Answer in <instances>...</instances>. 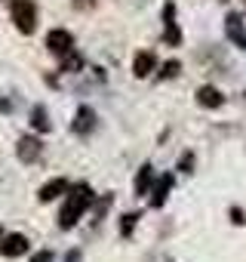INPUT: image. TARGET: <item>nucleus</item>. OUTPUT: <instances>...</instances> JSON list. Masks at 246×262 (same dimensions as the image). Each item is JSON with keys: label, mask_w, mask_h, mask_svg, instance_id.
Returning <instances> with one entry per match:
<instances>
[{"label": "nucleus", "mask_w": 246, "mask_h": 262, "mask_svg": "<svg viewBox=\"0 0 246 262\" xmlns=\"http://www.w3.org/2000/svg\"><path fill=\"white\" fill-rule=\"evenodd\" d=\"M74 133H80V136H89L92 129H95V111L89 108V105H80L77 108V114H74Z\"/></svg>", "instance_id": "20e7f679"}, {"label": "nucleus", "mask_w": 246, "mask_h": 262, "mask_svg": "<svg viewBox=\"0 0 246 262\" xmlns=\"http://www.w3.org/2000/svg\"><path fill=\"white\" fill-rule=\"evenodd\" d=\"M151 179H154V167L151 164H145L142 170H139V176H136V194H148V185H151Z\"/></svg>", "instance_id": "ddd939ff"}, {"label": "nucleus", "mask_w": 246, "mask_h": 262, "mask_svg": "<svg viewBox=\"0 0 246 262\" xmlns=\"http://www.w3.org/2000/svg\"><path fill=\"white\" fill-rule=\"evenodd\" d=\"M136 222H139V213L123 216V219H120V234H123V237H130V234H133V228H136Z\"/></svg>", "instance_id": "2eb2a0df"}, {"label": "nucleus", "mask_w": 246, "mask_h": 262, "mask_svg": "<svg viewBox=\"0 0 246 262\" xmlns=\"http://www.w3.org/2000/svg\"><path fill=\"white\" fill-rule=\"evenodd\" d=\"M169 188H173V173H166V176L157 179V185H154V191H151V204H154V207H163L166 198H169Z\"/></svg>", "instance_id": "1a4fd4ad"}, {"label": "nucleus", "mask_w": 246, "mask_h": 262, "mask_svg": "<svg viewBox=\"0 0 246 262\" xmlns=\"http://www.w3.org/2000/svg\"><path fill=\"white\" fill-rule=\"evenodd\" d=\"M89 207H92V188H89L86 182L74 185V188L68 191V201H65L62 213H59V225H62V228H74V225L80 222V216H83Z\"/></svg>", "instance_id": "f257e3e1"}, {"label": "nucleus", "mask_w": 246, "mask_h": 262, "mask_svg": "<svg viewBox=\"0 0 246 262\" xmlns=\"http://www.w3.org/2000/svg\"><path fill=\"white\" fill-rule=\"evenodd\" d=\"M225 31H228V37H231L240 50H246V31H243V22H240L237 13H231V16L225 19Z\"/></svg>", "instance_id": "6e6552de"}, {"label": "nucleus", "mask_w": 246, "mask_h": 262, "mask_svg": "<svg viewBox=\"0 0 246 262\" xmlns=\"http://www.w3.org/2000/svg\"><path fill=\"white\" fill-rule=\"evenodd\" d=\"M13 22L22 34H34L37 28V10L31 0H13Z\"/></svg>", "instance_id": "f03ea898"}, {"label": "nucleus", "mask_w": 246, "mask_h": 262, "mask_svg": "<svg viewBox=\"0 0 246 262\" xmlns=\"http://www.w3.org/2000/svg\"><path fill=\"white\" fill-rule=\"evenodd\" d=\"M65 191H68V182H65V179H53V182H46V185L40 188L37 198H40V204H50V201H56V198L65 194Z\"/></svg>", "instance_id": "f8f14e48"}, {"label": "nucleus", "mask_w": 246, "mask_h": 262, "mask_svg": "<svg viewBox=\"0 0 246 262\" xmlns=\"http://www.w3.org/2000/svg\"><path fill=\"white\" fill-rule=\"evenodd\" d=\"M74 7H80V10H86V7H92V0H74Z\"/></svg>", "instance_id": "aec40b11"}, {"label": "nucleus", "mask_w": 246, "mask_h": 262, "mask_svg": "<svg viewBox=\"0 0 246 262\" xmlns=\"http://www.w3.org/2000/svg\"><path fill=\"white\" fill-rule=\"evenodd\" d=\"M25 250H28V237L25 234H7V237H0V253L10 256V259L22 256Z\"/></svg>", "instance_id": "39448f33"}, {"label": "nucleus", "mask_w": 246, "mask_h": 262, "mask_svg": "<svg viewBox=\"0 0 246 262\" xmlns=\"http://www.w3.org/2000/svg\"><path fill=\"white\" fill-rule=\"evenodd\" d=\"M231 216H234V222H237V225H243V222H246V219H243V213H240V210H237V207H234V210H231Z\"/></svg>", "instance_id": "6ab92c4d"}, {"label": "nucleus", "mask_w": 246, "mask_h": 262, "mask_svg": "<svg viewBox=\"0 0 246 262\" xmlns=\"http://www.w3.org/2000/svg\"><path fill=\"white\" fill-rule=\"evenodd\" d=\"M40 155H43V142H40V139H34V136H25V139H19V161H25V164H34Z\"/></svg>", "instance_id": "0eeeda50"}, {"label": "nucleus", "mask_w": 246, "mask_h": 262, "mask_svg": "<svg viewBox=\"0 0 246 262\" xmlns=\"http://www.w3.org/2000/svg\"><path fill=\"white\" fill-rule=\"evenodd\" d=\"M31 262H53V253H50V250H40V253L31 256Z\"/></svg>", "instance_id": "f3484780"}, {"label": "nucleus", "mask_w": 246, "mask_h": 262, "mask_svg": "<svg viewBox=\"0 0 246 262\" xmlns=\"http://www.w3.org/2000/svg\"><path fill=\"white\" fill-rule=\"evenodd\" d=\"M191 161H194L191 155H185V158H182V170H185V173H191Z\"/></svg>", "instance_id": "a211bd4d"}, {"label": "nucleus", "mask_w": 246, "mask_h": 262, "mask_svg": "<svg viewBox=\"0 0 246 262\" xmlns=\"http://www.w3.org/2000/svg\"><path fill=\"white\" fill-rule=\"evenodd\" d=\"M154 68H157L154 53H139V56H136V62H133V74H136V77H148Z\"/></svg>", "instance_id": "9d476101"}, {"label": "nucleus", "mask_w": 246, "mask_h": 262, "mask_svg": "<svg viewBox=\"0 0 246 262\" xmlns=\"http://www.w3.org/2000/svg\"><path fill=\"white\" fill-rule=\"evenodd\" d=\"M46 47H50V53L53 56H68V53H74V37H71V31H62V28H56V31H50L46 34Z\"/></svg>", "instance_id": "7ed1b4c3"}, {"label": "nucleus", "mask_w": 246, "mask_h": 262, "mask_svg": "<svg viewBox=\"0 0 246 262\" xmlns=\"http://www.w3.org/2000/svg\"><path fill=\"white\" fill-rule=\"evenodd\" d=\"M197 102H200L203 108H222L225 96H222L215 86H200V90H197Z\"/></svg>", "instance_id": "9b49d317"}, {"label": "nucleus", "mask_w": 246, "mask_h": 262, "mask_svg": "<svg viewBox=\"0 0 246 262\" xmlns=\"http://www.w3.org/2000/svg\"><path fill=\"white\" fill-rule=\"evenodd\" d=\"M31 126L37 129V133H46V129H50V117H46V108L43 105H37L31 111Z\"/></svg>", "instance_id": "4468645a"}, {"label": "nucleus", "mask_w": 246, "mask_h": 262, "mask_svg": "<svg viewBox=\"0 0 246 262\" xmlns=\"http://www.w3.org/2000/svg\"><path fill=\"white\" fill-rule=\"evenodd\" d=\"M179 71H182V65H179V62H166V65H163V77H176Z\"/></svg>", "instance_id": "dca6fc26"}, {"label": "nucleus", "mask_w": 246, "mask_h": 262, "mask_svg": "<svg viewBox=\"0 0 246 262\" xmlns=\"http://www.w3.org/2000/svg\"><path fill=\"white\" fill-rule=\"evenodd\" d=\"M163 22H166L163 40H166V43H173V47H179V43H182V31H179V25H176V7H173V4H166V7H163Z\"/></svg>", "instance_id": "423d86ee"}]
</instances>
